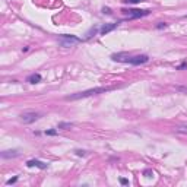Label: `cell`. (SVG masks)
<instances>
[{
	"label": "cell",
	"mask_w": 187,
	"mask_h": 187,
	"mask_svg": "<svg viewBox=\"0 0 187 187\" xmlns=\"http://www.w3.org/2000/svg\"><path fill=\"white\" fill-rule=\"evenodd\" d=\"M130 57V54H127V53H117V54H113L111 56V59L114 60V62H123V63H127V59Z\"/></svg>",
	"instance_id": "cell-8"
},
{
	"label": "cell",
	"mask_w": 187,
	"mask_h": 187,
	"mask_svg": "<svg viewBox=\"0 0 187 187\" xmlns=\"http://www.w3.org/2000/svg\"><path fill=\"white\" fill-rule=\"evenodd\" d=\"M184 18H187V15H186V16H184Z\"/></svg>",
	"instance_id": "cell-24"
},
{
	"label": "cell",
	"mask_w": 187,
	"mask_h": 187,
	"mask_svg": "<svg viewBox=\"0 0 187 187\" xmlns=\"http://www.w3.org/2000/svg\"><path fill=\"white\" fill-rule=\"evenodd\" d=\"M19 151L18 149H9V151H3L2 152V158L3 159H9V158H16V156H19Z\"/></svg>",
	"instance_id": "cell-7"
},
{
	"label": "cell",
	"mask_w": 187,
	"mask_h": 187,
	"mask_svg": "<svg viewBox=\"0 0 187 187\" xmlns=\"http://www.w3.org/2000/svg\"><path fill=\"white\" fill-rule=\"evenodd\" d=\"M40 116H41V114H40L38 111H25V113L21 114V120H22L25 124H31V123L38 120Z\"/></svg>",
	"instance_id": "cell-3"
},
{
	"label": "cell",
	"mask_w": 187,
	"mask_h": 187,
	"mask_svg": "<svg viewBox=\"0 0 187 187\" xmlns=\"http://www.w3.org/2000/svg\"><path fill=\"white\" fill-rule=\"evenodd\" d=\"M82 40L80 38H77V37H75V35H67V34H63V35H60L59 37V43H60V45L62 47H65V48H67V47H72L73 44H77V43H80Z\"/></svg>",
	"instance_id": "cell-2"
},
{
	"label": "cell",
	"mask_w": 187,
	"mask_h": 187,
	"mask_svg": "<svg viewBox=\"0 0 187 187\" xmlns=\"http://www.w3.org/2000/svg\"><path fill=\"white\" fill-rule=\"evenodd\" d=\"M124 13L126 15H129V18H142V16H148L149 13H151V11H148V9H130V11H126L124 9Z\"/></svg>",
	"instance_id": "cell-4"
},
{
	"label": "cell",
	"mask_w": 187,
	"mask_h": 187,
	"mask_svg": "<svg viewBox=\"0 0 187 187\" xmlns=\"http://www.w3.org/2000/svg\"><path fill=\"white\" fill-rule=\"evenodd\" d=\"M75 154H76L77 156H85V155H86V151H75Z\"/></svg>",
	"instance_id": "cell-16"
},
{
	"label": "cell",
	"mask_w": 187,
	"mask_h": 187,
	"mask_svg": "<svg viewBox=\"0 0 187 187\" xmlns=\"http://www.w3.org/2000/svg\"><path fill=\"white\" fill-rule=\"evenodd\" d=\"M149 60V57L145 54H139V56H130L129 59H127V63H130V65H134V66H137V65H143V63H146Z\"/></svg>",
	"instance_id": "cell-5"
},
{
	"label": "cell",
	"mask_w": 187,
	"mask_h": 187,
	"mask_svg": "<svg viewBox=\"0 0 187 187\" xmlns=\"http://www.w3.org/2000/svg\"><path fill=\"white\" fill-rule=\"evenodd\" d=\"M176 132L177 133H184V134H187V126H177V127H176Z\"/></svg>",
	"instance_id": "cell-12"
},
{
	"label": "cell",
	"mask_w": 187,
	"mask_h": 187,
	"mask_svg": "<svg viewBox=\"0 0 187 187\" xmlns=\"http://www.w3.org/2000/svg\"><path fill=\"white\" fill-rule=\"evenodd\" d=\"M119 26V22H113V23H104L101 28H99V32L102 34V35H105V34L111 32V31H114L116 28Z\"/></svg>",
	"instance_id": "cell-6"
},
{
	"label": "cell",
	"mask_w": 187,
	"mask_h": 187,
	"mask_svg": "<svg viewBox=\"0 0 187 187\" xmlns=\"http://www.w3.org/2000/svg\"><path fill=\"white\" fill-rule=\"evenodd\" d=\"M102 12H104V13H107V15H110L111 9H110V8H104V9H102Z\"/></svg>",
	"instance_id": "cell-21"
},
{
	"label": "cell",
	"mask_w": 187,
	"mask_h": 187,
	"mask_svg": "<svg viewBox=\"0 0 187 187\" xmlns=\"http://www.w3.org/2000/svg\"><path fill=\"white\" fill-rule=\"evenodd\" d=\"M120 183L126 186V184H129V180H126V178H120Z\"/></svg>",
	"instance_id": "cell-20"
},
{
	"label": "cell",
	"mask_w": 187,
	"mask_h": 187,
	"mask_svg": "<svg viewBox=\"0 0 187 187\" xmlns=\"http://www.w3.org/2000/svg\"><path fill=\"white\" fill-rule=\"evenodd\" d=\"M167 26H168V23H165V22H159L158 25H156L158 29H162V28H167Z\"/></svg>",
	"instance_id": "cell-15"
},
{
	"label": "cell",
	"mask_w": 187,
	"mask_h": 187,
	"mask_svg": "<svg viewBox=\"0 0 187 187\" xmlns=\"http://www.w3.org/2000/svg\"><path fill=\"white\" fill-rule=\"evenodd\" d=\"M26 82H29V83H38V82H41V75L40 73H32V75H29V76L26 77Z\"/></svg>",
	"instance_id": "cell-10"
},
{
	"label": "cell",
	"mask_w": 187,
	"mask_h": 187,
	"mask_svg": "<svg viewBox=\"0 0 187 187\" xmlns=\"http://www.w3.org/2000/svg\"><path fill=\"white\" fill-rule=\"evenodd\" d=\"M97 32H98V28H97V26H94L92 29H89V31H88V34H86V38H91V37H94V35H95Z\"/></svg>",
	"instance_id": "cell-11"
},
{
	"label": "cell",
	"mask_w": 187,
	"mask_h": 187,
	"mask_svg": "<svg viewBox=\"0 0 187 187\" xmlns=\"http://www.w3.org/2000/svg\"><path fill=\"white\" fill-rule=\"evenodd\" d=\"M113 88L110 86H99V88H92V89H86V91H82V92H77L73 95H69L66 97L67 101H76V99H82V98H88L92 95H98V94H104V92H108Z\"/></svg>",
	"instance_id": "cell-1"
},
{
	"label": "cell",
	"mask_w": 187,
	"mask_h": 187,
	"mask_svg": "<svg viewBox=\"0 0 187 187\" xmlns=\"http://www.w3.org/2000/svg\"><path fill=\"white\" fill-rule=\"evenodd\" d=\"M177 91H181V92H184V94H187V88H183V86H177Z\"/></svg>",
	"instance_id": "cell-19"
},
{
	"label": "cell",
	"mask_w": 187,
	"mask_h": 187,
	"mask_svg": "<svg viewBox=\"0 0 187 187\" xmlns=\"http://www.w3.org/2000/svg\"><path fill=\"white\" fill-rule=\"evenodd\" d=\"M151 174H152L151 171H145V176H146V177H151Z\"/></svg>",
	"instance_id": "cell-23"
},
{
	"label": "cell",
	"mask_w": 187,
	"mask_h": 187,
	"mask_svg": "<svg viewBox=\"0 0 187 187\" xmlns=\"http://www.w3.org/2000/svg\"><path fill=\"white\" fill-rule=\"evenodd\" d=\"M186 67H187V63H183V65H180L177 69H178V70H181V69H186Z\"/></svg>",
	"instance_id": "cell-22"
},
{
	"label": "cell",
	"mask_w": 187,
	"mask_h": 187,
	"mask_svg": "<svg viewBox=\"0 0 187 187\" xmlns=\"http://www.w3.org/2000/svg\"><path fill=\"white\" fill-rule=\"evenodd\" d=\"M57 130H45V134H48V136H54Z\"/></svg>",
	"instance_id": "cell-17"
},
{
	"label": "cell",
	"mask_w": 187,
	"mask_h": 187,
	"mask_svg": "<svg viewBox=\"0 0 187 187\" xmlns=\"http://www.w3.org/2000/svg\"><path fill=\"white\" fill-rule=\"evenodd\" d=\"M124 2H126V3H133V5H134V3H140V2H145V0H124Z\"/></svg>",
	"instance_id": "cell-18"
},
{
	"label": "cell",
	"mask_w": 187,
	"mask_h": 187,
	"mask_svg": "<svg viewBox=\"0 0 187 187\" xmlns=\"http://www.w3.org/2000/svg\"><path fill=\"white\" fill-rule=\"evenodd\" d=\"M28 167H37V168H40V170H45L47 168V164L43 162V161H38V159H29L28 162H26Z\"/></svg>",
	"instance_id": "cell-9"
},
{
	"label": "cell",
	"mask_w": 187,
	"mask_h": 187,
	"mask_svg": "<svg viewBox=\"0 0 187 187\" xmlns=\"http://www.w3.org/2000/svg\"><path fill=\"white\" fill-rule=\"evenodd\" d=\"M16 181H18V177H13V178H11V180H8V181H6V184H8V186H11V184L16 183Z\"/></svg>",
	"instance_id": "cell-14"
},
{
	"label": "cell",
	"mask_w": 187,
	"mask_h": 187,
	"mask_svg": "<svg viewBox=\"0 0 187 187\" xmlns=\"http://www.w3.org/2000/svg\"><path fill=\"white\" fill-rule=\"evenodd\" d=\"M72 126H73L72 123H59L57 127H59V129H69V127H72Z\"/></svg>",
	"instance_id": "cell-13"
}]
</instances>
